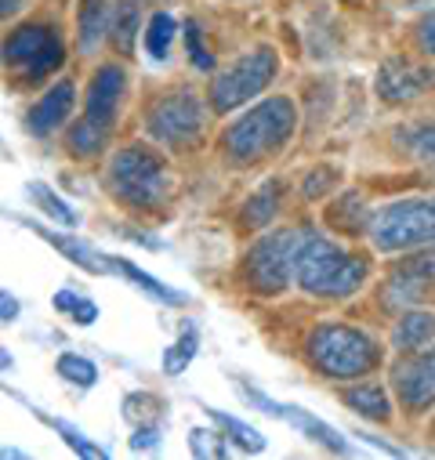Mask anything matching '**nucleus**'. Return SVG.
<instances>
[{
    "mask_svg": "<svg viewBox=\"0 0 435 460\" xmlns=\"http://www.w3.org/2000/svg\"><path fill=\"white\" fill-rule=\"evenodd\" d=\"M367 279V261L319 233H301L294 247V283L315 297H349Z\"/></svg>",
    "mask_w": 435,
    "mask_h": 460,
    "instance_id": "nucleus-1",
    "label": "nucleus"
},
{
    "mask_svg": "<svg viewBox=\"0 0 435 460\" xmlns=\"http://www.w3.org/2000/svg\"><path fill=\"white\" fill-rule=\"evenodd\" d=\"M297 112L290 98H269L254 109H247L240 120H233L222 135V149L236 164H254L269 153H280V146L294 135Z\"/></svg>",
    "mask_w": 435,
    "mask_h": 460,
    "instance_id": "nucleus-2",
    "label": "nucleus"
},
{
    "mask_svg": "<svg viewBox=\"0 0 435 460\" xmlns=\"http://www.w3.org/2000/svg\"><path fill=\"white\" fill-rule=\"evenodd\" d=\"M308 356L326 377H363L381 359L374 337H367L363 330L342 326V323L315 326L308 337Z\"/></svg>",
    "mask_w": 435,
    "mask_h": 460,
    "instance_id": "nucleus-3",
    "label": "nucleus"
},
{
    "mask_svg": "<svg viewBox=\"0 0 435 460\" xmlns=\"http://www.w3.org/2000/svg\"><path fill=\"white\" fill-rule=\"evenodd\" d=\"M109 189L128 207L153 210L167 192V167L146 146H128L109 160Z\"/></svg>",
    "mask_w": 435,
    "mask_h": 460,
    "instance_id": "nucleus-4",
    "label": "nucleus"
},
{
    "mask_svg": "<svg viewBox=\"0 0 435 460\" xmlns=\"http://www.w3.org/2000/svg\"><path fill=\"white\" fill-rule=\"evenodd\" d=\"M370 240L377 251H388V254L435 243V196L399 199L381 207L370 217Z\"/></svg>",
    "mask_w": 435,
    "mask_h": 460,
    "instance_id": "nucleus-5",
    "label": "nucleus"
},
{
    "mask_svg": "<svg viewBox=\"0 0 435 460\" xmlns=\"http://www.w3.org/2000/svg\"><path fill=\"white\" fill-rule=\"evenodd\" d=\"M124 69L120 66H102L91 80V91H87V105H84V120L73 128L69 135V146L84 156H91L94 149H102L109 128L117 120V109H120V98H124Z\"/></svg>",
    "mask_w": 435,
    "mask_h": 460,
    "instance_id": "nucleus-6",
    "label": "nucleus"
},
{
    "mask_svg": "<svg viewBox=\"0 0 435 460\" xmlns=\"http://www.w3.org/2000/svg\"><path fill=\"white\" fill-rule=\"evenodd\" d=\"M276 51L272 48H254L244 58H236L229 69H222L210 84V105L218 112H229L236 105H244L247 98L262 94L269 87V80L276 76Z\"/></svg>",
    "mask_w": 435,
    "mask_h": 460,
    "instance_id": "nucleus-7",
    "label": "nucleus"
},
{
    "mask_svg": "<svg viewBox=\"0 0 435 460\" xmlns=\"http://www.w3.org/2000/svg\"><path fill=\"white\" fill-rule=\"evenodd\" d=\"M301 233H269L262 236L247 254V276L258 294H283V287L294 279V247Z\"/></svg>",
    "mask_w": 435,
    "mask_h": 460,
    "instance_id": "nucleus-8",
    "label": "nucleus"
},
{
    "mask_svg": "<svg viewBox=\"0 0 435 460\" xmlns=\"http://www.w3.org/2000/svg\"><path fill=\"white\" fill-rule=\"evenodd\" d=\"M62 40L51 26H22L4 44V62L22 76H44L62 66Z\"/></svg>",
    "mask_w": 435,
    "mask_h": 460,
    "instance_id": "nucleus-9",
    "label": "nucleus"
},
{
    "mask_svg": "<svg viewBox=\"0 0 435 460\" xmlns=\"http://www.w3.org/2000/svg\"><path fill=\"white\" fill-rule=\"evenodd\" d=\"M200 128H203V109H200L196 94H189V91L167 94V98H160V102L149 109V135H153L160 146H185V142H196Z\"/></svg>",
    "mask_w": 435,
    "mask_h": 460,
    "instance_id": "nucleus-10",
    "label": "nucleus"
},
{
    "mask_svg": "<svg viewBox=\"0 0 435 460\" xmlns=\"http://www.w3.org/2000/svg\"><path fill=\"white\" fill-rule=\"evenodd\" d=\"M240 395L244 399H251L262 413H269V417H280V420H287L294 431H301L305 438H312V442H319V446H326V449H334V453H349V442L331 428V424H323L319 417H312V413H305L301 406H287V402H276V399H269V395H262V392H254V388H244L240 385Z\"/></svg>",
    "mask_w": 435,
    "mask_h": 460,
    "instance_id": "nucleus-11",
    "label": "nucleus"
},
{
    "mask_svg": "<svg viewBox=\"0 0 435 460\" xmlns=\"http://www.w3.org/2000/svg\"><path fill=\"white\" fill-rule=\"evenodd\" d=\"M392 381L406 410H428L435 402V349L410 352L403 363H395Z\"/></svg>",
    "mask_w": 435,
    "mask_h": 460,
    "instance_id": "nucleus-12",
    "label": "nucleus"
},
{
    "mask_svg": "<svg viewBox=\"0 0 435 460\" xmlns=\"http://www.w3.org/2000/svg\"><path fill=\"white\" fill-rule=\"evenodd\" d=\"M435 87V73L431 66H421V62H406V58H388L381 69H377V94L385 102H413L421 94H428Z\"/></svg>",
    "mask_w": 435,
    "mask_h": 460,
    "instance_id": "nucleus-13",
    "label": "nucleus"
},
{
    "mask_svg": "<svg viewBox=\"0 0 435 460\" xmlns=\"http://www.w3.org/2000/svg\"><path fill=\"white\" fill-rule=\"evenodd\" d=\"M388 305H421L424 297H435V251L406 261L385 287Z\"/></svg>",
    "mask_w": 435,
    "mask_h": 460,
    "instance_id": "nucleus-14",
    "label": "nucleus"
},
{
    "mask_svg": "<svg viewBox=\"0 0 435 460\" xmlns=\"http://www.w3.org/2000/svg\"><path fill=\"white\" fill-rule=\"evenodd\" d=\"M73 102H76V87H73V80L55 84V87L44 91V98L26 112V128H30L33 135H51V131H58V128L69 120Z\"/></svg>",
    "mask_w": 435,
    "mask_h": 460,
    "instance_id": "nucleus-15",
    "label": "nucleus"
},
{
    "mask_svg": "<svg viewBox=\"0 0 435 460\" xmlns=\"http://www.w3.org/2000/svg\"><path fill=\"white\" fill-rule=\"evenodd\" d=\"M105 265H109V272H117V276H124L128 283H135L138 290H146L153 301H164V305H185V294H178V290H171V287H164L160 279H153L149 272H142V269H135L131 261H124V258H113V254H105Z\"/></svg>",
    "mask_w": 435,
    "mask_h": 460,
    "instance_id": "nucleus-16",
    "label": "nucleus"
},
{
    "mask_svg": "<svg viewBox=\"0 0 435 460\" xmlns=\"http://www.w3.org/2000/svg\"><path fill=\"white\" fill-rule=\"evenodd\" d=\"M109 30H113V26H109V0H80V12H76L80 48L94 51Z\"/></svg>",
    "mask_w": 435,
    "mask_h": 460,
    "instance_id": "nucleus-17",
    "label": "nucleus"
},
{
    "mask_svg": "<svg viewBox=\"0 0 435 460\" xmlns=\"http://www.w3.org/2000/svg\"><path fill=\"white\" fill-rule=\"evenodd\" d=\"M30 225V221H26ZM33 233L40 236V240H48L58 254H66L73 265H80V269H87V272H109V265H105V254H94L87 243H80V240H69V236H58V233H48V228H40V225H30Z\"/></svg>",
    "mask_w": 435,
    "mask_h": 460,
    "instance_id": "nucleus-18",
    "label": "nucleus"
},
{
    "mask_svg": "<svg viewBox=\"0 0 435 460\" xmlns=\"http://www.w3.org/2000/svg\"><path fill=\"white\" fill-rule=\"evenodd\" d=\"M435 333V315H428V312H406L403 315V323L395 326V337H392V344L399 352H417L421 344L428 341Z\"/></svg>",
    "mask_w": 435,
    "mask_h": 460,
    "instance_id": "nucleus-19",
    "label": "nucleus"
},
{
    "mask_svg": "<svg viewBox=\"0 0 435 460\" xmlns=\"http://www.w3.org/2000/svg\"><path fill=\"white\" fill-rule=\"evenodd\" d=\"M203 413L214 420V428H222L226 438H233L240 449H247V453H262V449H265L262 431H254L251 424H244V420H236V417H229V413H222V410H210V406H203Z\"/></svg>",
    "mask_w": 435,
    "mask_h": 460,
    "instance_id": "nucleus-20",
    "label": "nucleus"
},
{
    "mask_svg": "<svg viewBox=\"0 0 435 460\" xmlns=\"http://www.w3.org/2000/svg\"><path fill=\"white\" fill-rule=\"evenodd\" d=\"M345 402H349L356 413L370 417V420H388V395H385V388H377V385L349 388V392H345Z\"/></svg>",
    "mask_w": 435,
    "mask_h": 460,
    "instance_id": "nucleus-21",
    "label": "nucleus"
},
{
    "mask_svg": "<svg viewBox=\"0 0 435 460\" xmlns=\"http://www.w3.org/2000/svg\"><path fill=\"white\" fill-rule=\"evenodd\" d=\"M196 344H200V333H196V326L189 323L185 330H182V337L167 349V356H164V370L174 377V374H182L192 359H196Z\"/></svg>",
    "mask_w": 435,
    "mask_h": 460,
    "instance_id": "nucleus-22",
    "label": "nucleus"
},
{
    "mask_svg": "<svg viewBox=\"0 0 435 460\" xmlns=\"http://www.w3.org/2000/svg\"><path fill=\"white\" fill-rule=\"evenodd\" d=\"M276 203H280V189L276 185H265V189H258L251 199H247V210H244V221L247 225H269L272 217H276Z\"/></svg>",
    "mask_w": 435,
    "mask_h": 460,
    "instance_id": "nucleus-23",
    "label": "nucleus"
},
{
    "mask_svg": "<svg viewBox=\"0 0 435 460\" xmlns=\"http://www.w3.org/2000/svg\"><path fill=\"white\" fill-rule=\"evenodd\" d=\"M171 37H174V19H171L167 12L153 15L149 26H146V48H149V55H153V58H167Z\"/></svg>",
    "mask_w": 435,
    "mask_h": 460,
    "instance_id": "nucleus-24",
    "label": "nucleus"
},
{
    "mask_svg": "<svg viewBox=\"0 0 435 460\" xmlns=\"http://www.w3.org/2000/svg\"><path fill=\"white\" fill-rule=\"evenodd\" d=\"M26 192H30V199H37V203H40V210H44V214H51L58 225H76V214H73V210H69V207H66V203L48 189V185L30 181V185H26Z\"/></svg>",
    "mask_w": 435,
    "mask_h": 460,
    "instance_id": "nucleus-25",
    "label": "nucleus"
},
{
    "mask_svg": "<svg viewBox=\"0 0 435 460\" xmlns=\"http://www.w3.org/2000/svg\"><path fill=\"white\" fill-rule=\"evenodd\" d=\"M58 374H62L69 385H80V388H91V385L98 381V370H94V363H87L84 356H73V352L58 356Z\"/></svg>",
    "mask_w": 435,
    "mask_h": 460,
    "instance_id": "nucleus-26",
    "label": "nucleus"
},
{
    "mask_svg": "<svg viewBox=\"0 0 435 460\" xmlns=\"http://www.w3.org/2000/svg\"><path fill=\"white\" fill-rule=\"evenodd\" d=\"M226 431L218 428V431H207V428H192L189 431V449L192 456H226Z\"/></svg>",
    "mask_w": 435,
    "mask_h": 460,
    "instance_id": "nucleus-27",
    "label": "nucleus"
},
{
    "mask_svg": "<svg viewBox=\"0 0 435 460\" xmlns=\"http://www.w3.org/2000/svg\"><path fill=\"white\" fill-rule=\"evenodd\" d=\"M135 22H138L135 4H124V8L117 12V22H113V40H117V48H120L124 55L131 51V40H135Z\"/></svg>",
    "mask_w": 435,
    "mask_h": 460,
    "instance_id": "nucleus-28",
    "label": "nucleus"
},
{
    "mask_svg": "<svg viewBox=\"0 0 435 460\" xmlns=\"http://www.w3.org/2000/svg\"><path fill=\"white\" fill-rule=\"evenodd\" d=\"M48 424H51V428H55V431H58V435H62V438H66V442H69V446H73L80 456H102V460L109 456V449H102V446L87 442V438H84L76 428H69V424H62V420H51V417H48Z\"/></svg>",
    "mask_w": 435,
    "mask_h": 460,
    "instance_id": "nucleus-29",
    "label": "nucleus"
},
{
    "mask_svg": "<svg viewBox=\"0 0 435 460\" xmlns=\"http://www.w3.org/2000/svg\"><path fill=\"white\" fill-rule=\"evenodd\" d=\"M185 51H189V62H192L196 69H203V73H207V69L214 66L210 51L203 48V37H200V26H196V22H189V26H185Z\"/></svg>",
    "mask_w": 435,
    "mask_h": 460,
    "instance_id": "nucleus-30",
    "label": "nucleus"
},
{
    "mask_svg": "<svg viewBox=\"0 0 435 460\" xmlns=\"http://www.w3.org/2000/svg\"><path fill=\"white\" fill-rule=\"evenodd\" d=\"M410 149H413L421 160H431V164H435V124L413 131V135H410Z\"/></svg>",
    "mask_w": 435,
    "mask_h": 460,
    "instance_id": "nucleus-31",
    "label": "nucleus"
},
{
    "mask_svg": "<svg viewBox=\"0 0 435 460\" xmlns=\"http://www.w3.org/2000/svg\"><path fill=\"white\" fill-rule=\"evenodd\" d=\"M160 446V428L156 424H142L131 431V449H156Z\"/></svg>",
    "mask_w": 435,
    "mask_h": 460,
    "instance_id": "nucleus-32",
    "label": "nucleus"
},
{
    "mask_svg": "<svg viewBox=\"0 0 435 460\" xmlns=\"http://www.w3.org/2000/svg\"><path fill=\"white\" fill-rule=\"evenodd\" d=\"M69 315H73V323H80V326H91V323L98 319V308H94V301L80 297V301H76V308H73Z\"/></svg>",
    "mask_w": 435,
    "mask_h": 460,
    "instance_id": "nucleus-33",
    "label": "nucleus"
},
{
    "mask_svg": "<svg viewBox=\"0 0 435 460\" xmlns=\"http://www.w3.org/2000/svg\"><path fill=\"white\" fill-rule=\"evenodd\" d=\"M417 40H421V48L435 58V15H428V19L417 26Z\"/></svg>",
    "mask_w": 435,
    "mask_h": 460,
    "instance_id": "nucleus-34",
    "label": "nucleus"
},
{
    "mask_svg": "<svg viewBox=\"0 0 435 460\" xmlns=\"http://www.w3.org/2000/svg\"><path fill=\"white\" fill-rule=\"evenodd\" d=\"M326 185H331V171H315V174H312V181L305 185V196H319Z\"/></svg>",
    "mask_w": 435,
    "mask_h": 460,
    "instance_id": "nucleus-35",
    "label": "nucleus"
},
{
    "mask_svg": "<svg viewBox=\"0 0 435 460\" xmlns=\"http://www.w3.org/2000/svg\"><path fill=\"white\" fill-rule=\"evenodd\" d=\"M76 301H80L76 290H58V294H55V308H58V312H73Z\"/></svg>",
    "mask_w": 435,
    "mask_h": 460,
    "instance_id": "nucleus-36",
    "label": "nucleus"
},
{
    "mask_svg": "<svg viewBox=\"0 0 435 460\" xmlns=\"http://www.w3.org/2000/svg\"><path fill=\"white\" fill-rule=\"evenodd\" d=\"M0 315H4V323H12L15 315H19V305H15V297L4 290V294H0Z\"/></svg>",
    "mask_w": 435,
    "mask_h": 460,
    "instance_id": "nucleus-37",
    "label": "nucleus"
},
{
    "mask_svg": "<svg viewBox=\"0 0 435 460\" xmlns=\"http://www.w3.org/2000/svg\"><path fill=\"white\" fill-rule=\"evenodd\" d=\"M19 8V0H4V4H0V12H4V15H12Z\"/></svg>",
    "mask_w": 435,
    "mask_h": 460,
    "instance_id": "nucleus-38",
    "label": "nucleus"
}]
</instances>
